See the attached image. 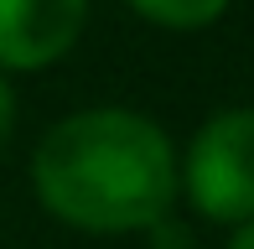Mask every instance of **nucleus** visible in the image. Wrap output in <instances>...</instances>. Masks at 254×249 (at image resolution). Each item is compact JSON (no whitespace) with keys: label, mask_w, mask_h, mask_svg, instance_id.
<instances>
[{"label":"nucleus","mask_w":254,"mask_h":249,"mask_svg":"<svg viewBox=\"0 0 254 249\" xmlns=\"http://www.w3.org/2000/svg\"><path fill=\"white\" fill-rule=\"evenodd\" d=\"M130 10H140L145 21L156 26H171V31H197V26H213L218 16L228 10V0H125Z\"/></svg>","instance_id":"obj_4"},{"label":"nucleus","mask_w":254,"mask_h":249,"mask_svg":"<svg viewBox=\"0 0 254 249\" xmlns=\"http://www.w3.org/2000/svg\"><path fill=\"white\" fill-rule=\"evenodd\" d=\"M31 187L52 218L94 234L151 229L177 197V151L151 115L120 104L78 109L42 135Z\"/></svg>","instance_id":"obj_1"},{"label":"nucleus","mask_w":254,"mask_h":249,"mask_svg":"<svg viewBox=\"0 0 254 249\" xmlns=\"http://www.w3.org/2000/svg\"><path fill=\"white\" fill-rule=\"evenodd\" d=\"M228 249H254V218L234 229V239H228Z\"/></svg>","instance_id":"obj_7"},{"label":"nucleus","mask_w":254,"mask_h":249,"mask_svg":"<svg viewBox=\"0 0 254 249\" xmlns=\"http://www.w3.org/2000/svg\"><path fill=\"white\" fill-rule=\"evenodd\" d=\"M182 187L213 223L254 218V104H234L202 120L182 156Z\"/></svg>","instance_id":"obj_2"},{"label":"nucleus","mask_w":254,"mask_h":249,"mask_svg":"<svg viewBox=\"0 0 254 249\" xmlns=\"http://www.w3.org/2000/svg\"><path fill=\"white\" fill-rule=\"evenodd\" d=\"M151 229L161 234V249H187V229H182V223H177V229H171V223H166V218H156V223H151Z\"/></svg>","instance_id":"obj_6"},{"label":"nucleus","mask_w":254,"mask_h":249,"mask_svg":"<svg viewBox=\"0 0 254 249\" xmlns=\"http://www.w3.org/2000/svg\"><path fill=\"white\" fill-rule=\"evenodd\" d=\"M10 130H16V88H10V78L0 73V145L10 140Z\"/></svg>","instance_id":"obj_5"},{"label":"nucleus","mask_w":254,"mask_h":249,"mask_svg":"<svg viewBox=\"0 0 254 249\" xmlns=\"http://www.w3.org/2000/svg\"><path fill=\"white\" fill-rule=\"evenodd\" d=\"M88 0H0V73H31L78 42Z\"/></svg>","instance_id":"obj_3"}]
</instances>
